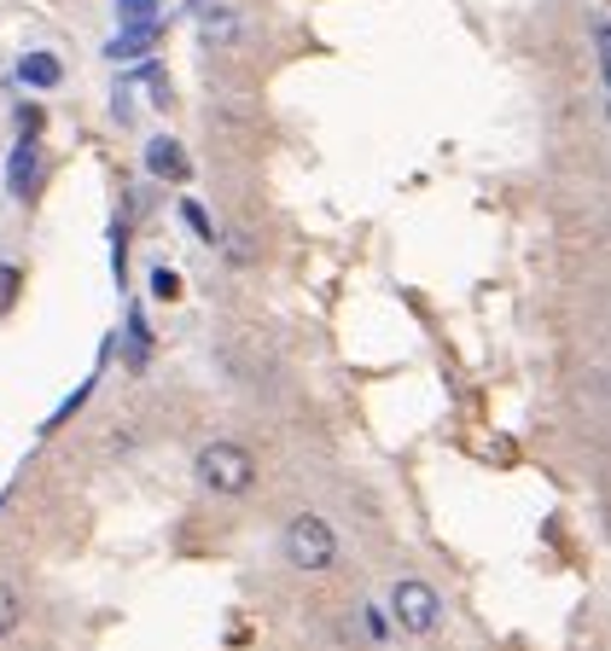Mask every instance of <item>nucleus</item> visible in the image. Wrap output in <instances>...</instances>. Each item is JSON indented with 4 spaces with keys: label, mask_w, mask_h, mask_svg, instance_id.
I'll list each match as a JSON object with an SVG mask.
<instances>
[{
    "label": "nucleus",
    "mask_w": 611,
    "mask_h": 651,
    "mask_svg": "<svg viewBox=\"0 0 611 651\" xmlns=\"http://www.w3.org/2000/svg\"><path fill=\"white\" fill-rule=\"evenodd\" d=\"M239 36V18L227 12V7H210L204 12V41H234Z\"/></svg>",
    "instance_id": "9"
},
{
    "label": "nucleus",
    "mask_w": 611,
    "mask_h": 651,
    "mask_svg": "<svg viewBox=\"0 0 611 651\" xmlns=\"http://www.w3.org/2000/svg\"><path fill=\"white\" fill-rule=\"evenodd\" d=\"M146 169H151V175H158V180H187V175H193V164H187V151H181V140H169V135L146 146Z\"/></svg>",
    "instance_id": "5"
},
{
    "label": "nucleus",
    "mask_w": 611,
    "mask_h": 651,
    "mask_svg": "<svg viewBox=\"0 0 611 651\" xmlns=\"http://www.w3.org/2000/svg\"><path fill=\"white\" fill-rule=\"evenodd\" d=\"M391 617H396L402 634H437L443 629V593L425 576H402L391 588Z\"/></svg>",
    "instance_id": "3"
},
{
    "label": "nucleus",
    "mask_w": 611,
    "mask_h": 651,
    "mask_svg": "<svg viewBox=\"0 0 611 651\" xmlns=\"http://www.w3.org/2000/svg\"><path fill=\"white\" fill-rule=\"evenodd\" d=\"M18 82H23V88H41V93H47V88H59V82H65V65H59L53 53H30V59L18 65Z\"/></svg>",
    "instance_id": "7"
},
{
    "label": "nucleus",
    "mask_w": 611,
    "mask_h": 651,
    "mask_svg": "<svg viewBox=\"0 0 611 651\" xmlns=\"http://www.w3.org/2000/svg\"><path fill=\"white\" fill-rule=\"evenodd\" d=\"M36 175H41V146H36V135H23V140L12 146V164H7V187H12V198H30Z\"/></svg>",
    "instance_id": "4"
},
{
    "label": "nucleus",
    "mask_w": 611,
    "mask_h": 651,
    "mask_svg": "<svg viewBox=\"0 0 611 651\" xmlns=\"http://www.w3.org/2000/svg\"><path fill=\"white\" fill-rule=\"evenodd\" d=\"M193 465L210 494H250V483H257V460H250L245 442H204Z\"/></svg>",
    "instance_id": "1"
},
{
    "label": "nucleus",
    "mask_w": 611,
    "mask_h": 651,
    "mask_svg": "<svg viewBox=\"0 0 611 651\" xmlns=\"http://www.w3.org/2000/svg\"><path fill=\"white\" fill-rule=\"evenodd\" d=\"M18 622H23V599H18L12 582H0V640L18 634Z\"/></svg>",
    "instance_id": "8"
},
{
    "label": "nucleus",
    "mask_w": 611,
    "mask_h": 651,
    "mask_svg": "<svg viewBox=\"0 0 611 651\" xmlns=\"http://www.w3.org/2000/svg\"><path fill=\"white\" fill-rule=\"evenodd\" d=\"M151 297L175 303V297H181V274H175V268H151Z\"/></svg>",
    "instance_id": "11"
},
{
    "label": "nucleus",
    "mask_w": 611,
    "mask_h": 651,
    "mask_svg": "<svg viewBox=\"0 0 611 651\" xmlns=\"http://www.w3.org/2000/svg\"><path fill=\"white\" fill-rule=\"evenodd\" d=\"M18 128H23V135H41V106H23L18 111Z\"/></svg>",
    "instance_id": "13"
},
{
    "label": "nucleus",
    "mask_w": 611,
    "mask_h": 651,
    "mask_svg": "<svg viewBox=\"0 0 611 651\" xmlns=\"http://www.w3.org/2000/svg\"><path fill=\"white\" fill-rule=\"evenodd\" d=\"M158 30H164L158 18H151V23H122V36L106 47V53H111V59H140V53H151V41H158Z\"/></svg>",
    "instance_id": "6"
},
{
    "label": "nucleus",
    "mask_w": 611,
    "mask_h": 651,
    "mask_svg": "<svg viewBox=\"0 0 611 651\" xmlns=\"http://www.w3.org/2000/svg\"><path fill=\"white\" fill-rule=\"evenodd\" d=\"M181 221H187V227L198 233V239H204V245H216V221H210V216H204V204H198V198H187V204H181Z\"/></svg>",
    "instance_id": "10"
},
{
    "label": "nucleus",
    "mask_w": 611,
    "mask_h": 651,
    "mask_svg": "<svg viewBox=\"0 0 611 651\" xmlns=\"http://www.w3.org/2000/svg\"><path fill=\"white\" fill-rule=\"evenodd\" d=\"M117 12H122V23H151L158 18V0H117Z\"/></svg>",
    "instance_id": "12"
},
{
    "label": "nucleus",
    "mask_w": 611,
    "mask_h": 651,
    "mask_svg": "<svg viewBox=\"0 0 611 651\" xmlns=\"http://www.w3.org/2000/svg\"><path fill=\"white\" fill-rule=\"evenodd\" d=\"M286 564L292 570H309V576H321V570H333L338 564V535L333 524H326L321 512H297L292 524H286Z\"/></svg>",
    "instance_id": "2"
}]
</instances>
